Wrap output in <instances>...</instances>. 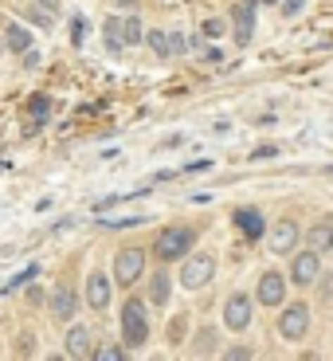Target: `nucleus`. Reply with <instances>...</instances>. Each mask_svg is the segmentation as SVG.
I'll return each mask as SVG.
<instances>
[{
	"label": "nucleus",
	"instance_id": "obj_2",
	"mask_svg": "<svg viewBox=\"0 0 333 361\" xmlns=\"http://www.w3.org/2000/svg\"><path fill=\"white\" fill-rule=\"evenodd\" d=\"M122 342H126V350H142L149 342V314H145L142 298H130L122 307Z\"/></svg>",
	"mask_w": 333,
	"mask_h": 361
},
{
	"label": "nucleus",
	"instance_id": "obj_10",
	"mask_svg": "<svg viewBox=\"0 0 333 361\" xmlns=\"http://www.w3.org/2000/svg\"><path fill=\"white\" fill-rule=\"evenodd\" d=\"M232 224L239 228V232H244L247 240H259V235L267 232V216H263L259 208H235Z\"/></svg>",
	"mask_w": 333,
	"mask_h": 361
},
{
	"label": "nucleus",
	"instance_id": "obj_9",
	"mask_svg": "<svg viewBox=\"0 0 333 361\" xmlns=\"http://www.w3.org/2000/svg\"><path fill=\"white\" fill-rule=\"evenodd\" d=\"M298 240H302V228H298L294 220H279V224L270 228V252H275V255L294 252Z\"/></svg>",
	"mask_w": 333,
	"mask_h": 361
},
{
	"label": "nucleus",
	"instance_id": "obj_11",
	"mask_svg": "<svg viewBox=\"0 0 333 361\" xmlns=\"http://www.w3.org/2000/svg\"><path fill=\"white\" fill-rule=\"evenodd\" d=\"M75 310H79V295H75V287H55L51 290V314L59 318V322H71Z\"/></svg>",
	"mask_w": 333,
	"mask_h": 361
},
{
	"label": "nucleus",
	"instance_id": "obj_28",
	"mask_svg": "<svg viewBox=\"0 0 333 361\" xmlns=\"http://www.w3.org/2000/svg\"><path fill=\"white\" fill-rule=\"evenodd\" d=\"M322 302H333V275L322 279Z\"/></svg>",
	"mask_w": 333,
	"mask_h": 361
},
{
	"label": "nucleus",
	"instance_id": "obj_27",
	"mask_svg": "<svg viewBox=\"0 0 333 361\" xmlns=\"http://www.w3.org/2000/svg\"><path fill=\"white\" fill-rule=\"evenodd\" d=\"M169 47H172V51H184V47H189V44H184V36H180V32H169Z\"/></svg>",
	"mask_w": 333,
	"mask_h": 361
},
{
	"label": "nucleus",
	"instance_id": "obj_35",
	"mask_svg": "<svg viewBox=\"0 0 333 361\" xmlns=\"http://www.w3.org/2000/svg\"><path fill=\"white\" fill-rule=\"evenodd\" d=\"M263 4H275V0H263Z\"/></svg>",
	"mask_w": 333,
	"mask_h": 361
},
{
	"label": "nucleus",
	"instance_id": "obj_4",
	"mask_svg": "<svg viewBox=\"0 0 333 361\" xmlns=\"http://www.w3.org/2000/svg\"><path fill=\"white\" fill-rule=\"evenodd\" d=\"M142 275H145V247H122L114 255V283L130 290Z\"/></svg>",
	"mask_w": 333,
	"mask_h": 361
},
{
	"label": "nucleus",
	"instance_id": "obj_32",
	"mask_svg": "<svg viewBox=\"0 0 333 361\" xmlns=\"http://www.w3.org/2000/svg\"><path fill=\"white\" fill-rule=\"evenodd\" d=\"M224 357H227V361H239V357H251V350H227Z\"/></svg>",
	"mask_w": 333,
	"mask_h": 361
},
{
	"label": "nucleus",
	"instance_id": "obj_13",
	"mask_svg": "<svg viewBox=\"0 0 333 361\" xmlns=\"http://www.w3.org/2000/svg\"><path fill=\"white\" fill-rule=\"evenodd\" d=\"M110 290H114V283L106 279V275H90L87 279V302H90V310H106L110 307Z\"/></svg>",
	"mask_w": 333,
	"mask_h": 361
},
{
	"label": "nucleus",
	"instance_id": "obj_19",
	"mask_svg": "<svg viewBox=\"0 0 333 361\" xmlns=\"http://www.w3.org/2000/svg\"><path fill=\"white\" fill-rule=\"evenodd\" d=\"M8 47L12 51H27V47H32V32H27L24 24H12L8 27Z\"/></svg>",
	"mask_w": 333,
	"mask_h": 361
},
{
	"label": "nucleus",
	"instance_id": "obj_25",
	"mask_svg": "<svg viewBox=\"0 0 333 361\" xmlns=\"http://www.w3.org/2000/svg\"><path fill=\"white\" fill-rule=\"evenodd\" d=\"M102 228H137V224H145V216H126V220H99Z\"/></svg>",
	"mask_w": 333,
	"mask_h": 361
},
{
	"label": "nucleus",
	"instance_id": "obj_3",
	"mask_svg": "<svg viewBox=\"0 0 333 361\" xmlns=\"http://www.w3.org/2000/svg\"><path fill=\"white\" fill-rule=\"evenodd\" d=\"M216 275V259L212 252H196V255H184V267H180V287L184 290H200L212 283Z\"/></svg>",
	"mask_w": 333,
	"mask_h": 361
},
{
	"label": "nucleus",
	"instance_id": "obj_29",
	"mask_svg": "<svg viewBox=\"0 0 333 361\" xmlns=\"http://www.w3.org/2000/svg\"><path fill=\"white\" fill-rule=\"evenodd\" d=\"M275 154H279L275 145H270V149H267V145H263V149H255V154H251V161H267V157H275Z\"/></svg>",
	"mask_w": 333,
	"mask_h": 361
},
{
	"label": "nucleus",
	"instance_id": "obj_34",
	"mask_svg": "<svg viewBox=\"0 0 333 361\" xmlns=\"http://www.w3.org/2000/svg\"><path fill=\"white\" fill-rule=\"evenodd\" d=\"M39 4H44V8H51V12H55V4H59V0H39Z\"/></svg>",
	"mask_w": 333,
	"mask_h": 361
},
{
	"label": "nucleus",
	"instance_id": "obj_8",
	"mask_svg": "<svg viewBox=\"0 0 333 361\" xmlns=\"http://www.w3.org/2000/svg\"><path fill=\"white\" fill-rule=\"evenodd\" d=\"M224 326L227 330H235V334H239V330H247V326H251V298L247 295H232L224 302Z\"/></svg>",
	"mask_w": 333,
	"mask_h": 361
},
{
	"label": "nucleus",
	"instance_id": "obj_17",
	"mask_svg": "<svg viewBox=\"0 0 333 361\" xmlns=\"http://www.w3.org/2000/svg\"><path fill=\"white\" fill-rule=\"evenodd\" d=\"M102 32H106V47H110V51H122V47H126V36H122V20H118V16H110L106 24H102Z\"/></svg>",
	"mask_w": 333,
	"mask_h": 361
},
{
	"label": "nucleus",
	"instance_id": "obj_15",
	"mask_svg": "<svg viewBox=\"0 0 333 361\" xmlns=\"http://www.w3.org/2000/svg\"><path fill=\"white\" fill-rule=\"evenodd\" d=\"M67 357H90V330L87 326H71L67 330Z\"/></svg>",
	"mask_w": 333,
	"mask_h": 361
},
{
	"label": "nucleus",
	"instance_id": "obj_22",
	"mask_svg": "<svg viewBox=\"0 0 333 361\" xmlns=\"http://www.w3.org/2000/svg\"><path fill=\"white\" fill-rule=\"evenodd\" d=\"M27 110H32V118H36V126H44L47 110H51V99H47V94H36V99L27 102Z\"/></svg>",
	"mask_w": 333,
	"mask_h": 361
},
{
	"label": "nucleus",
	"instance_id": "obj_20",
	"mask_svg": "<svg viewBox=\"0 0 333 361\" xmlns=\"http://www.w3.org/2000/svg\"><path fill=\"white\" fill-rule=\"evenodd\" d=\"M145 39H149V47H153L157 55H172V47H169V32H161V27H153V32H145Z\"/></svg>",
	"mask_w": 333,
	"mask_h": 361
},
{
	"label": "nucleus",
	"instance_id": "obj_14",
	"mask_svg": "<svg viewBox=\"0 0 333 361\" xmlns=\"http://www.w3.org/2000/svg\"><path fill=\"white\" fill-rule=\"evenodd\" d=\"M306 244L314 247L318 255L333 252V216H322L314 228H310V232H306Z\"/></svg>",
	"mask_w": 333,
	"mask_h": 361
},
{
	"label": "nucleus",
	"instance_id": "obj_30",
	"mask_svg": "<svg viewBox=\"0 0 333 361\" xmlns=\"http://www.w3.org/2000/svg\"><path fill=\"white\" fill-rule=\"evenodd\" d=\"M298 12H302V0H287L282 4V16H298Z\"/></svg>",
	"mask_w": 333,
	"mask_h": 361
},
{
	"label": "nucleus",
	"instance_id": "obj_21",
	"mask_svg": "<svg viewBox=\"0 0 333 361\" xmlns=\"http://www.w3.org/2000/svg\"><path fill=\"white\" fill-rule=\"evenodd\" d=\"M36 275H39V263H32V267H24V271L16 275V279H8V283H4V295H12V290H20L24 283H32V279H36Z\"/></svg>",
	"mask_w": 333,
	"mask_h": 361
},
{
	"label": "nucleus",
	"instance_id": "obj_33",
	"mask_svg": "<svg viewBox=\"0 0 333 361\" xmlns=\"http://www.w3.org/2000/svg\"><path fill=\"white\" fill-rule=\"evenodd\" d=\"M114 4H122V8H134L137 0H114Z\"/></svg>",
	"mask_w": 333,
	"mask_h": 361
},
{
	"label": "nucleus",
	"instance_id": "obj_31",
	"mask_svg": "<svg viewBox=\"0 0 333 361\" xmlns=\"http://www.w3.org/2000/svg\"><path fill=\"white\" fill-rule=\"evenodd\" d=\"M24 67H39V55L32 51V47H27V51H24Z\"/></svg>",
	"mask_w": 333,
	"mask_h": 361
},
{
	"label": "nucleus",
	"instance_id": "obj_18",
	"mask_svg": "<svg viewBox=\"0 0 333 361\" xmlns=\"http://www.w3.org/2000/svg\"><path fill=\"white\" fill-rule=\"evenodd\" d=\"M122 36H126V44L130 47H137L145 39V24L137 16H130V20H122Z\"/></svg>",
	"mask_w": 333,
	"mask_h": 361
},
{
	"label": "nucleus",
	"instance_id": "obj_1",
	"mask_svg": "<svg viewBox=\"0 0 333 361\" xmlns=\"http://www.w3.org/2000/svg\"><path fill=\"white\" fill-rule=\"evenodd\" d=\"M192 244H196V228H189V224L161 228L157 240H153V255L161 263H172V259H184V255L192 252Z\"/></svg>",
	"mask_w": 333,
	"mask_h": 361
},
{
	"label": "nucleus",
	"instance_id": "obj_6",
	"mask_svg": "<svg viewBox=\"0 0 333 361\" xmlns=\"http://www.w3.org/2000/svg\"><path fill=\"white\" fill-rule=\"evenodd\" d=\"M306 330H310V307H287L279 314V334L287 338V342H302L306 338Z\"/></svg>",
	"mask_w": 333,
	"mask_h": 361
},
{
	"label": "nucleus",
	"instance_id": "obj_7",
	"mask_svg": "<svg viewBox=\"0 0 333 361\" xmlns=\"http://www.w3.org/2000/svg\"><path fill=\"white\" fill-rule=\"evenodd\" d=\"M255 298H259L263 307H282V298H287V279H282L279 271H263L259 287H255Z\"/></svg>",
	"mask_w": 333,
	"mask_h": 361
},
{
	"label": "nucleus",
	"instance_id": "obj_12",
	"mask_svg": "<svg viewBox=\"0 0 333 361\" xmlns=\"http://www.w3.org/2000/svg\"><path fill=\"white\" fill-rule=\"evenodd\" d=\"M255 8H259V0H244L235 8V39H239V47H247L255 36Z\"/></svg>",
	"mask_w": 333,
	"mask_h": 361
},
{
	"label": "nucleus",
	"instance_id": "obj_24",
	"mask_svg": "<svg viewBox=\"0 0 333 361\" xmlns=\"http://www.w3.org/2000/svg\"><path fill=\"white\" fill-rule=\"evenodd\" d=\"M90 357L94 361H122L126 350H122V345H106V350H90Z\"/></svg>",
	"mask_w": 333,
	"mask_h": 361
},
{
	"label": "nucleus",
	"instance_id": "obj_26",
	"mask_svg": "<svg viewBox=\"0 0 333 361\" xmlns=\"http://www.w3.org/2000/svg\"><path fill=\"white\" fill-rule=\"evenodd\" d=\"M204 36H208V39H220V36H224V20H208V24H204Z\"/></svg>",
	"mask_w": 333,
	"mask_h": 361
},
{
	"label": "nucleus",
	"instance_id": "obj_23",
	"mask_svg": "<svg viewBox=\"0 0 333 361\" xmlns=\"http://www.w3.org/2000/svg\"><path fill=\"white\" fill-rule=\"evenodd\" d=\"M87 36H90L87 16H75V20H71V44H75V47H82V44H87Z\"/></svg>",
	"mask_w": 333,
	"mask_h": 361
},
{
	"label": "nucleus",
	"instance_id": "obj_5",
	"mask_svg": "<svg viewBox=\"0 0 333 361\" xmlns=\"http://www.w3.org/2000/svg\"><path fill=\"white\" fill-rule=\"evenodd\" d=\"M290 279H294V287H314L322 279V255L314 247L310 252H298L294 263H290Z\"/></svg>",
	"mask_w": 333,
	"mask_h": 361
},
{
	"label": "nucleus",
	"instance_id": "obj_16",
	"mask_svg": "<svg viewBox=\"0 0 333 361\" xmlns=\"http://www.w3.org/2000/svg\"><path fill=\"white\" fill-rule=\"evenodd\" d=\"M169 290H172V279L165 271H157L153 279H149V302H153V307H165V302H169Z\"/></svg>",
	"mask_w": 333,
	"mask_h": 361
}]
</instances>
